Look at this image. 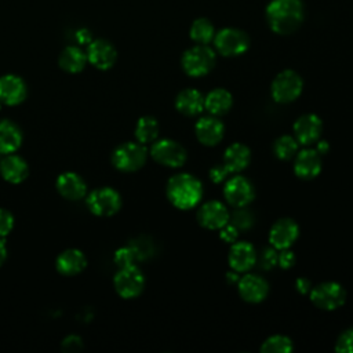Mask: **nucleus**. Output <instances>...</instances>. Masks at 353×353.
<instances>
[{
    "instance_id": "nucleus-33",
    "label": "nucleus",
    "mask_w": 353,
    "mask_h": 353,
    "mask_svg": "<svg viewBox=\"0 0 353 353\" xmlns=\"http://www.w3.org/2000/svg\"><path fill=\"white\" fill-rule=\"evenodd\" d=\"M255 222L254 214L245 208V207H237L230 215H229V223H232L239 232L251 229Z\"/></svg>"
},
{
    "instance_id": "nucleus-32",
    "label": "nucleus",
    "mask_w": 353,
    "mask_h": 353,
    "mask_svg": "<svg viewBox=\"0 0 353 353\" xmlns=\"http://www.w3.org/2000/svg\"><path fill=\"white\" fill-rule=\"evenodd\" d=\"M292 349V341L281 334L269 336L261 346V352L263 353H290Z\"/></svg>"
},
{
    "instance_id": "nucleus-10",
    "label": "nucleus",
    "mask_w": 353,
    "mask_h": 353,
    "mask_svg": "<svg viewBox=\"0 0 353 353\" xmlns=\"http://www.w3.org/2000/svg\"><path fill=\"white\" fill-rule=\"evenodd\" d=\"M87 204L91 212H94L95 215L109 216L120 210L121 197L112 188H99L90 193Z\"/></svg>"
},
{
    "instance_id": "nucleus-42",
    "label": "nucleus",
    "mask_w": 353,
    "mask_h": 353,
    "mask_svg": "<svg viewBox=\"0 0 353 353\" xmlns=\"http://www.w3.org/2000/svg\"><path fill=\"white\" fill-rule=\"evenodd\" d=\"M295 288L298 290L299 294H307V292H310V290H312V283H310V280L306 279V277H299V279H296V281H295Z\"/></svg>"
},
{
    "instance_id": "nucleus-15",
    "label": "nucleus",
    "mask_w": 353,
    "mask_h": 353,
    "mask_svg": "<svg viewBox=\"0 0 353 353\" xmlns=\"http://www.w3.org/2000/svg\"><path fill=\"white\" fill-rule=\"evenodd\" d=\"M237 290L240 296L250 303H259L262 302L269 294V284L268 281L254 273L244 274L237 281Z\"/></svg>"
},
{
    "instance_id": "nucleus-5",
    "label": "nucleus",
    "mask_w": 353,
    "mask_h": 353,
    "mask_svg": "<svg viewBox=\"0 0 353 353\" xmlns=\"http://www.w3.org/2000/svg\"><path fill=\"white\" fill-rule=\"evenodd\" d=\"M148 157V150L143 143L125 142L116 148L112 154L113 165L124 172H132L139 170Z\"/></svg>"
},
{
    "instance_id": "nucleus-39",
    "label": "nucleus",
    "mask_w": 353,
    "mask_h": 353,
    "mask_svg": "<svg viewBox=\"0 0 353 353\" xmlns=\"http://www.w3.org/2000/svg\"><path fill=\"white\" fill-rule=\"evenodd\" d=\"M219 237L226 241V243H234L237 240V236H239V230L232 225V223H226L225 226H222L219 229Z\"/></svg>"
},
{
    "instance_id": "nucleus-27",
    "label": "nucleus",
    "mask_w": 353,
    "mask_h": 353,
    "mask_svg": "<svg viewBox=\"0 0 353 353\" xmlns=\"http://www.w3.org/2000/svg\"><path fill=\"white\" fill-rule=\"evenodd\" d=\"M22 143V132L14 123L8 120L0 121V153L10 154Z\"/></svg>"
},
{
    "instance_id": "nucleus-23",
    "label": "nucleus",
    "mask_w": 353,
    "mask_h": 353,
    "mask_svg": "<svg viewBox=\"0 0 353 353\" xmlns=\"http://www.w3.org/2000/svg\"><path fill=\"white\" fill-rule=\"evenodd\" d=\"M58 192L69 200H79L85 196V182L74 172H63L57 179Z\"/></svg>"
},
{
    "instance_id": "nucleus-44",
    "label": "nucleus",
    "mask_w": 353,
    "mask_h": 353,
    "mask_svg": "<svg viewBox=\"0 0 353 353\" xmlns=\"http://www.w3.org/2000/svg\"><path fill=\"white\" fill-rule=\"evenodd\" d=\"M328 142L327 141H321V142H319L317 143V146H316V150L320 153V154H325L327 152H328Z\"/></svg>"
},
{
    "instance_id": "nucleus-45",
    "label": "nucleus",
    "mask_w": 353,
    "mask_h": 353,
    "mask_svg": "<svg viewBox=\"0 0 353 353\" xmlns=\"http://www.w3.org/2000/svg\"><path fill=\"white\" fill-rule=\"evenodd\" d=\"M239 272H236V270H232V272H229V273H226V280L229 281V283H237L239 281Z\"/></svg>"
},
{
    "instance_id": "nucleus-4",
    "label": "nucleus",
    "mask_w": 353,
    "mask_h": 353,
    "mask_svg": "<svg viewBox=\"0 0 353 353\" xmlns=\"http://www.w3.org/2000/svg\"><path fill=\"white\" fill-rule=\"evenodd\" d=\"M303 88L302 77L291 69L280 72L272 81V97L276 102L290 103L295 101Z\"/></svg>"
},
{
    "instance_id": "nucleus-14",
    "label": "nucleus",
    "mask_w": 353,
    "mask_h": 353,
    "mask_svg": "<svg viewBox=\"0 0 353 353\" xmlns=\"http://www.w3.org/2000/svg\"><path fill=\"white\" fill-rule=\"evenodd\" d=\"M229 211L226 205L218 200H208L197 211V221L201 226L216 230L229 222Z\"/></svg>"
},
{
    "instance_id": "nucleus-8",
    "label": "nucleus",
    "mask_w": 353,
    "mask_h": 353,
    "mask_svg": "<svg viewBox=\"0 0 353 353\" xmlns=\"http://www.w3.org/2000/svg\"><path fill=\"white\" fill-rule=\"evenodd\" d=\"M143 287L145 277L135 265L120 268L114 276V288L121 298H135L143 291Z\"/></svg>"
},
{
    "instance_id": "nucleus-20",
    "label": "nucleus",
    "mask_w": 353,
    "mask_h": 353,
    "mask_svg": "<svg viewBox=\"0 0 353 353\" xmlns=\"http://www.w3.org/2000/svg\"><path fill=\"white\" fill-rule=\"evenodd\" d=\"M26 97L25 81L15 74L0 77V101L7 105H18Z\"/></svg>"
},
{
    "instance_id": "nucleus-37",
    "label": "nucleus",
    "mask_w": 353,
    "mask_h": 353,
    "mask_svg": "<svg viewBox=\"0 0 353 353\" xmlns=\"http://www.w3.org/2000/svg\"><path fill=\"white\" fill-rule=\"evenodd\" d=\"M14 228V216L10 211L0 208V237L7 236Z\"/></svg>"
},
{
    "instance_id": "nucleus-24",
    "label": "nucleus",
    "mask_w": 353,
    "mask_h": 353,
    "mask_svg": "<svg viewBox=\"0 0 353 353\" xmlns=\"http://www.w3.org/2000/svg\"><path fill=\"white\" fill-rule=\"evenodd\" d=\"M0 172L6 181L11 183H19L28 176L29 168L22 157L17 154H8L0 163Z\"/></svg>"
},
{
    "instance_id": "nucleus-29",
    "label": "nucleus",
    "mask_w": 353,
    "mask_h": 353,
    "mask_svg": "<svg viewBox=\"0 0 353 353\" xmlns=\"http://www.w3.org/2000/svg\"><path fill=\"white\" fill-rule=\"evenodd\" d=\"M159 123L152 116H143L138 120L135 127V138L139 143H152L159 137Z\"/></svg>"
},
{
    "instance_id": "nucleus-18",
    "label": "nucleus",
    "mask_w": 353,
    "mask_h": 353,
    "mask_svg": "<svg viewBox=\"0 0 353 353\" xmlns=\"http://www.w3.org/2000/svg\"><path fill=\"white\" fill-rule=\"evenodd\" d=\"M117 52L113 44L105 39L91 40L87 48V59L98 69L106 70L116 62Z\"/></svg>"
},
{
    "instance_id": "nucleus-41",
    "label": "nucleus",
    "mask_w": 353,
    "mask_h": 353,
    "mask_svg": "<svg viewBox=\"0 0 353 353\" xmlns=\"http://www.w3.org/2000/svg\"><path fill=\"white\" fill-rule=\"evenodd\" d=\"M83 347V342L77 335H69L62 342V349L66 352H77Z\"/></svg>"
},
{
    "instance_id": "nucleus-19",
    "label": "nucleus",
    "mask_w": 353,
    "mask_h": 353,
    "mask_svg": "<svg viewBox=\"0 0 353 353\" xmlns=\"http://www.w3.org/2000/svg\"><path fill=\"white\" fill-rule=\"evenodd\" d=\"M321 171V154L312 148H306L295 154L294 172L298 178L312 179Z\"/></svg>"
},
{
    "instance_id": "nucleus-21",
    "label": "nucleus",
    "mask_w": 353,
    "mask_h": 353,
    "mask_svg": "<svg viewBox=\"0 0 353 353\" xmlns=\"http://www.w3.org/2000/svg\"><path fill=\"white\" fill-rule=\"evenodd\" d=\"M251 150L247 145L241 142H234L229 145L223 153L222 163L229 170V172H240L250 164Z\"/></svg>"
},
{
    "instance_id": "nucleus-26",
    "label": "nucleus",
    "mask_w": 353,
    "mask_h": 353,
    "mask_svg": "<svg viewBox=\"0 0 353 353\" xmlns=\"http://www.w3.org/2000/svg\"><path fill=\"white\" fill-rule=\"evenodd\" d=\"M85 256L79 250H66L57 258V269L65 276H73L80 273L85 268Z\"/></svg>"
},
{
    "instance_id": "nucleus-31",
    "label": "nucleus",
    "mask_w": 353,
    "mask_h": 353,
    "mask_svg": "<svg viewBox=\"0 0 353 353\" xmlns=\"http://www.w3.org/2000/svg\"><path fill=\"white\" fill-rule=\"evenodd\" d=\"M215 36V32H214V26L212 23L208 21V19H204V18H200V19H196L193 23H192V28H190V37L192 40H194L196 43L199 44H207L210 43Z\"/></svg>"
},
{
    "instance_id": "nucleus-25",
    "label": "nucleus",
    "mask_w": 353,
    "mask_h": 353,
    "mask_svg": "<svg viewBox=\"0 0 353 353\" xmlns=\"http://www.w3.org/2000/svg\"><path fill=\"white\" fill-rule=\"evenodd\" d=\"M232 105H233V97L225 88H214L204 98V108L212 116H222L228 113Z\"/></svg>"
},
{
    "instance_id": "nucleus-30",
    "label": "nucleus",
    "mask_w": 353,
    "mask_h": 353,
    "mask_svg": "<svg viewBox=\"0 0 353 353\" xmlns=\"http://www.w3.org/2000/svg\"><path fill=\"white\" fill-rule=\"evenodd\" d=\"M298 141L292 135H281L273 143V153L280 160H291L298 153Z\"/></svg>"
},
{
    "instance_id": "nucleus-7",
    "label": "nucleus",
    "mask_w": 353,
    "mask_h": 353,
    "mask_svg": "<svg viewBox=\"0 0 353 353\" xmlns=\"http://www.w3.org/2000/svg\"><path fill=\"white\" fill-rule=\"evenodd\" d=\"M309 296L312 303L319 309L335 310L345 303L346 291L336 281H324L312 287Z\"/></svg>"
},
{
    "instance_id": "nucleus-22",
    "label": "nucleus",
    "mask_w": 353,
    "mask_h": 353,
    "mask_svg": "<svg viewBox=\"0 0 353 353\" xmlns=\"http://www.w3.org/2000/svg\"><path fill=\"white\" fill-rule=\"evenodd\" d=\"M175 108L185 116H197L204 109V97L196 88H185L176 95Z\"/></svg>"
},
{
    "instance_id": "nucleus-3",
    "label": "nucleus",
    "mask_w": 353,
    "mask_h": 353,
    "mask_svg": "<svg viewBox=\"0 0 353 353\" xmlns=\"http://www.w3.org/2000/svg\"><path fill=\"white\" fill-rule=\"evenodd\" d=\"M215 66V52L205 44L194 46L182 55V68L186 74L200 77L212 70Z\"/></svg>"
},
{
    "instance_id": "nucleus-17",
    "label": "nucleus",
    "mask_w": 353,
    "mask_h": 353,
    "mask_svg": "<svg viewBox=\"0 0 353 353\" xmlns=\"http://www.w3.org/2000/svg\"><path fill=\"white\" fill-rule=\"evenodd\" d=\"M256 250L248 241H234L228 254V262L232 270L239 273L250 270L256 263Z\"/></svg>"
},
{
    "instance_id": "nucleus-2",
    "label": "nucleus",
    "mask_w": 353,
    "mask_h": 353,
    "mask_svg": "<svg viewBox=\"0 0 353 353\" xmlns=\"http://www.w3.org/2000/svg\"><path fill=\"white\" fill-rule=\"evenodd\" d=\"M266 17L272 30L288 34L299 28L303 19V7L301 0H272Z\"/></svg>"
},
{
    "instance_id": "nucleus-13",
    "label": "nucleus",
    "mask_w": 353,
    "mask_h": 353,
    "mask_svg": "<svg viewBox=\"0 0 353 353\" xmlns=\"http://www.w3.org/2000/svg\"><path fill=\"white\" fill-rule=\"evenodd\" d=\"M323 132V121L314 113H306L294 123V137L301 145H312L319 141Z\"/></svg>"
},
{
    "instance_id": "nucleus-11",
    "label": "nucleus",
    "mask_w": 353,
    "mask_h": 353,
    "mask_svg": "<svg viewBox=\"0 0 353 353\" xmlns=\"http://www.w3.org/2000/svg\"><path fill=\"white\" fill-rule=\"evenodd\" d=\"M223 196L232 207H245L254 200L255 189L247 178L236 175L226 181L223 186Z\"/></svg>"
},
{
    "instance_id": "nucleus-12",
    "label": "nucleus",
    "mask_w": 353,
    "mask_h": 353,
    "mask_svg": "<svg viewBox=\"0 0 353 353\" xmlns=\"http://www.w3.org/2000/svg\"><path fill=\"white\" fill-rule=\"evenodd\" d=\"M299 236V226L291 218L277 219L269 230V243L276 250L290 248Z\"/></svg>"
},
{
    "instance_id": "nucleus-38",
    "label": "nucleus",
    "mask_w": 353,
    "mask_h": 353,
    "mask_svg": "<svg viewBox=\"0 0 353 353\" xmlns=\"http://www.w3.org/2000/svg\"><path fill=\"white\" fill-rule=\"evenodd\" d=\"M229 170L225 167L223 163H219V164H215L211 170H210V179L214 182V183H221L223 182L228 175H229Z\"/></svg>"
},
{
    "instance_id": "nucleus-35",
    "label": "nucleus",
    "mask_w": 353,
    "mask_h": 353,
    "mask_svg": "<svg viewBox=\"0 0 353 353\" xmlns=\"http://www.w3.org/2000/svg\"><path fill=\"white\" fill-rule=\"evenodd\" d=\"M277 251L274 247H266L261 251L259 256L256 258V262H259L261 268L265 270H269L277 265Z\"/></svg>"
},
{
    "instance_id": "nucleus-34",
    "label": "nucleus",
    "mask_w": 353,
    "mask_h": 353,
    "mask_svg": "<svg viewBox=\"0 0 353 353\" xmlns=\"http://www.w3.org/2000/svg\"><path fill=\"white\" fill-rule=\"evenodd\" d=\"M137 261H139V255L132 244L127 245V247H121L114 252V263L119 268L135 265Z\"/></svg>"
},
{
    "instance_id": "nucleus-16",
    "label": "nucleus",
    "mask_w": 353,
    "mask_h": 353,
    "mask_svg": "<svg viewBox=\"0 0 353 353\" xmlns=\"http://www.w3.org/2000/svg\"><path fill=\"white\" fill-rule=\"evenodd\" d=\"M194 134L200 143L205 146H215L223 138L225 125L218 116H204L196 121Z\"/></svg>"
},
{
    "instance_id": "nucleus-1",
    "label": "nucleus",
    "mask_w": 353,
    "mask_h": 353,
    "mask_svg": "<svg viewBox=\"0 0 353 353\" xmlns=\"http://www.w3.org/2000/svg\"><path fill=\"white\" fill-rule=\"evenodd\" d=\"M165 193L174 207L179 210H190L201 200L203 185L194 175L181 172L168 179Z\"/></svg>"
},
{
    "instance_id": "nucleus-28",
    "label": "nucleus",
    "mask_w": 353,
    "mask_h": 353,
    "mask_svg": "<svg viewBox=\"0 0 353 353\" xmlns=\"http://www.w3.org/2000/svg\"><path fill=\"white\" fill-rule=\"evenodd\" d=\"M87 54H84L79 47L74 46L66 47L59 55V66L69 73H77L83 70Z\"/></svg>"
},
{
    "instance_id": "nucleus-43",
    "label": "nucleus",
    "mask_w": 353,
    "mask_h": 353,
    "mask_svg": "<svg viewBox=\"0 0 353 353\" xmlns=\"http://www.w3.org/2000/svg\"><path fill=\"white\" fill-rule=\"evenodd\" d=\"M76 37H77V41L81 43V44H90L91 43V33L87 29H80L76 33Z\"/></svg>"
},
{
    "instance_id": "nucleus-9",
    "label": "nucleus",
    "mask_w": 353,
    "mask_h": 353,
    "mask_svg": "<svg viewBox=\"0 0 353 353\" xmlns=\"http://www.w3.org/2000/svg\"><path fill=\"white\" fill-rule=\"evenodd\" d=\"M214 43L218 52L225 57L240 55L250 46L248 36L244 32L234 28H226L219 30L214 36Z\"/></svg>"
},
{
    "instance_id": "nucleus-36",
    "label": "nucleus",
    "mask_w": 353,
    "mask_h": 353,
    "mask_svg": "<svg viewBox=\"0 0 353 353\" xmlns=\"http://www.w3.org/2000/svg\"><path fill=\"white\" fill-rule=\"evenodd\" d=\"M335 350L339 353H353V328L345 330L335 343Z\"/></svg>"
},
{
    "instance_id": "nucleus-6",
    "label": "nucleus",
    "mask_w": 353,
    "mask_h": 353,
    "mask_svg": "<svg viewBox=\"0 0 353 353\" xmlns=\"http://www.w3.org/2000/svg\"><path fill=\"white\" fill-rule=\"evenodd\" d=\"M150 156L156 163L171 168L182 167L188 159L186 149L179 142L168 138L154 141L150 148Z\"/></svg>"
},
{
    "instance_id": "nucleus-40",
    "label": "nucleus",
    "mask_w": 353,
    "mask_h": 353,
    "mask_svg": "<svg viewBox=\"0 0 353 353\" xmlns=\"http://www.w3.org/2000/svg\"><path fill=\"white\" fill-rule=\"evenodd\" d=\"M277 263L283 268V269H290L294 263H295V255L292 251H290L288 248L285 250H280L279 255H277Z\"/></svg>"
},
{
    "instance_id": "nucleus-46",
    "label": "nucleus",
    "mask_w": 353,
    "mask_h": 353,
    "mask_svg": "<svg viewBox=\"0 0 353 353\" xmlns=\"http://www.w3.org/2000/svg\"><path fill=\"white\" fill-rule=\"evenodd\" d=\"M6 255H7V250H6V244L3 241V239L0 237V265L4 262L6 259Z\"/></svg>"
}]
</instances>
